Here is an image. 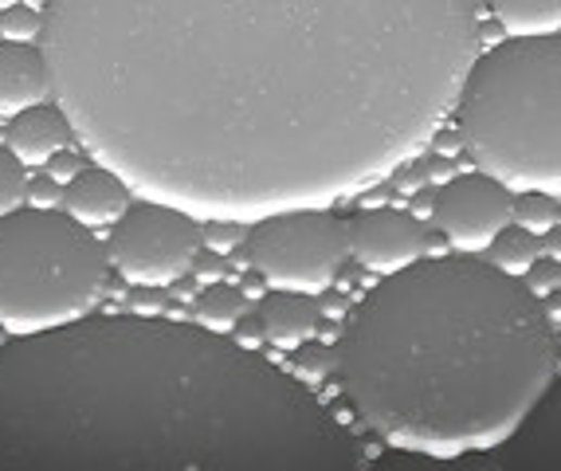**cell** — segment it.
I'll list each match as a JSON object with an SVG mask.
<instances>
[{
  "mask_svg": "<svg viewBox=\"0 0 561 471\" xmlns=\"http://www.w3.org/2000/svg\"><path fill=\"white\" fill-rule=\"evenodd\" d=\"M75 138L196 220L330 208L429 150L480 55L471 0H48Z\"/></svg>",
  "mask_w": 561,
  "mask_h": 471,
  "instance_id": "cell-1",
  "label": "cell"
},
{
  "mask_svg": "<svg viewBox=\"0 0 561 471\" xmlns=\"http://www.w3.org/2000/svg\"><path fill=\"white\" fill-rule=\"evenodd\" d=\"M357 463L354 436L310 385L201 322L87 315L0 346V468Z\"/></svg>",
  "mask_w": 561,
  "mask_h": 471,
  "instance_id": "cell-2",
  "label": "cell"
},
{
  "mask_svg": "<svg viewBox=\"0 0 561 471\" xmlns=\"http://www.w3.org/2000/svg\"><path fill=\"white\" fill-rule=\"evenodd\" d=\"M558 349L526 283L471 256H436L357 303L337 378L381 441L456 460L519 429L558 378Z\"/></svg>",
  "mask_w": 561,
  "mask_h": 471,
  "instance_id": "cell-3",
  "label": "cell"
},
{
  "mask_svg": "<svg viewBox=\"0 0 561 471\" xmlns=\"http://www.w3.org/2000/svg\"><path fill=\"white\" fill-rule=\"evenodd\" d=\"M463 150L510 193L561 196V36L480 52L456 94Z\"/></svg>",
  "mask_w": 561,
  "mask_h": 471,
  "instance_id": "cell-4",
  "label": "cell"
},
{
  "mask_svg": "<svg viewBox=\"0 0 561 471\" xmlns=\"http://www.w3.org/2000/svg\"><path fill=\"white\" fill-rule=\"evenodd\" d=\"M111 256L67 213L16 208L0 216V330L40 334L99 307Z\"/></svg>",
  "mask_w": 561,
  "mask_h": 471,
  "instance_id": "cell-5",
  "label": "cell"
},
{
  "mask_svg": "<svg viewBox=\"0 0 561 471\" xmlns=\"http://www.w3.org/2000/svg\"><path fill=\"white\" fill-rule=\"evenodd\" d=\"M346 256V220L315 205L259 216L240 244V264L252 267L267 288L303 295H322L337 279Z\"/></svg>",
  "mask_w": 561,
  "mask_h": 471,
  "instance_id": "cell-6",
  "label": "cell"
},
{
  "mask_svg": "<svg viewBox=\"0 0 561 471\" xmlns=\"http://www.w3.org/2000/svg\"><path fill=\"white\" fill-rule=\"evenodd\" d=\"M201 247L204 232L193 213L142 196L111 228L106 256H111V267L130 288L133 283L169 288L184 271H193V259Z\"/></svg>",
  "mask_w": 561,
  "mask_h": 471,
  "instance_id": "cell-7",
  "label": "cell"
},
{
  "mask_svg": "<svg viewBox=\"0 0 561 471\" xmlns=\"http://www.w3.org/2000/svg\"><path fill=\"white\" fill-rule=\"evenodd\" d=\"M510 205H514V193L507 184L475 169V174H456L439 184L432 220L456 252L475 256V252H487L490 240L510 225Z\"/></svg>",
  "mask_w": 561,
  "mask_h": 471,
  "instance_id": "cell-8",
  "label": "cell"
},
{
  "mask_svg": "<svg viewBox=\"0 0 561 471\" xmlns=\"http://www.w3.org/2000/svg\"><path fill=\"white\" fill-rule=\"evenodd\" d=\"M346 240L349 256L361 267H369V271H381V276H393L400 267L424 259V252H429L424 225L412 213H405V208L388 205L361 208V213L349 216Z\"/></svg>",
  "mask_w": 561,
  "mask_h": 471,
  "instance_id": "cell-9",
  "label": "cell"
},
{
  "mask_svg": "<svg viewBox=\"0 0 561 471\" xmlns=\"http://www.w3.org/2000/svg\"><path fill=\"white\" fill-rule=\"evenodd\" d=\"M480 460L490 468H561V378L550 381L507 441L480 451Z\"/></svg>",
  "mask_w": 561,
  "mask_h": 471,
  "instance_id": "cell-10",
  "label": "cell"
},
{
  "mask_svg": "<svg viewBox=\"0 0 561 471\" xmlns=\"http://www.w3.org/2000/svg\"><path fill=\"white\" fill-rule=\"evenodd\" d=\"M133 205V189L123 177L106 169V165H82L72 181L63 184V201L60 208L72 220H79L82 228H114L123 220V213Z\"/></svg>",
  "mask_w": 561,
  "mask_h": 471,
  "instance_id": "cell-11",
  "label": "cell"
},
{
  "mask_svg": "<svg viewBox=\"0 0 561 471\" xmlns=\"http://www.w3.org/2000/svg\"><path fill=\"white\" fill-rule=\"evenodd\" d=\"M51 94V72L40 43H0V114H21Z\"/></svg>",
  "mask_w": 561,
  "mask_h": 471,
  "instance_id": "cell-12",
  "label": "cell"
},
{
  "mask_svg": "<svg viewBox=\"0 0 561 471\" xmlns=\"http://www.w3.org/2000/svg\"><path fill=\"white\" fill-rule=\"evenodd\" d=\"M72 138H75V130H72V123H67V114L40 103V106H28V111H21V114H12L4 145H9L24 165H40V162L48 165L60 150L72 145Z\"/></svg>",
  "mask_w": 561,
  "mask_h": 471,
  "instance_id": "cell-13",
  "label": "cell"
},
{
  "mask_svg": "<svg viewBox=\"0 0 561 471\" xmlns=\"http://www.w3.org/2000/svg\"><path fill=\"white\" fill-rule=\"evenodd\" d=\"M259 322H264V334L271 346H286L295 349L298 342L315 339L318 322H322V310H318L315 295H303V291H267L259 298Z\"/></svg>",
  "mask_w": 561,
  "mask_h": 471,
  "instance_id": "cell-14",
  "label": "cell"
},
{
  "mask_svg": "<svg viewBox=\"0 0 561 471\" xmlns=\"http://www.w3.org/2000/svg\"><path fill=\"white\" fill-rule=\"evenodd\" d=\"M490 12H495V24L510 31V40L561 31V0H490Z\"/></svg>",
  "mask_w": 561,
  "mask_h": 471,
  "instance_id": "cell-15",
  "label": "cell"
},
{
  "mask_svg": "<svg viewBox=\"0 0 561 471\" xmlns=\"http://www.w3.org/2000/svg\"><path fill=\"white\" fill-rule=\"evenodd\" d=\"M193 315L201 327L216 330V334H228V330H235V322L247 315V298L240 288H228L225 279H220V283H208V288L196 295Z\"/></svg>",
  "mask_w": 561,
  "mask_h": 471,
  "instance_id": "cell-16",
  "label": "cell"
},
{
  "mask_svg": "<svg viewBox=\"0 0 561 471\" xmlns=\"http://www.w3.org/2000/svg\"><path fill=\"white\" fill-rule=\"evenodd\" d=\"M538 236L526 232V228L519 225H507L495 240L487 244V264L499 267L502 276H514L522 279L526 271H531V264L538 259V244H534Z\"/></svg>",
  "mask_w": 561,
  "mask_h": 471,
  "instance_id": "cell-17",
  "label": "cell"
},
{
  "mask_svg": "<svg viewBox=\"0 0 561 471\" xmlns=\"http://www.w3.org/2000/svg\"><path fill=\"white\" fill-rule=\"evenodd\" d=\"M291 373L303 385H327L337 373V346H327V342L315 339L298 342L295 354H291Z\"/></svg>",
  "mask_w": 561,
  "mask_h": 471,
  "instance_id": "cell-18",
  "label": "cell"
},
{
  "mask_svg": "<svg viewBox=\"0 0 561 471\" xmlns=\"http://www.w3.org/2000/svg\"><path fill=\"white\" fill-rule=\"evenodd\" d=\"M561 220L558 196L550 193H514V205H510V225L526 228L534 236H546L553 225Z\"/></svg>",
  "mask_w": 561,
  "mask_h": 471,
  "instance_id": "cell-19",
  "label": "cell"
},
{
  "mask_svg": "<svg viewBox=\"0 0 561 471\" xmlns=\"http://www.w3.org/2000/svg\"><path fill=\"white\" fill-rule=\"evenodd\" d=\"M24 201H28V165L9 145H0V216L16 213Z\"/></svg>",
  "mask_w": 561,
  "mask_h": 471,
  "instance_id": "cell-20",
  "label": "cell"
},
{
  "mask_svg": "<svg viewBox=\"0 0 561 471\" xmlns=\"http://www.w3.org/2000/svg\"><path fill=\"white\" fill-rule=\"evenodd\" d=\"M43 31V12L28 9V4H12V9H0V36L16 43H40Z\"/></svg>",
  "mask_w": 561,
  "mask_h": 471,
  "instance_id": "cell-21",
  "label": "cell"
},
{
  "mask_svg": "<svg viewBox=\"0 0 561 471\" xmlns=\"http://www.w3.org/2000/svg\"><path fill=\"white\" fill-rule=\"evenodd\" d=\"M201 232H204V247L225 256V252L244 244L247 228L240 225V220H208V225H201Z\"/></svg>",
  "mask_w": 561,
  "mask_h": 471,
  "instance_id": "cell-22",
  "label": "cell"
},
{
  "mask_svg": "<svg viewBox=\"0 0 561 471\" xmlns=\"http://www.w3.org/2000/svg\"><path fill=\"white\" fill-rule=\"evenodd\" d=\"M526 291L531 295H550V291H561V259L546 256V259H534L531 271H526Z\"/></svg>",
  "mask_w": 561,
  "mask_h": 471,
  "instance_id": "cell-23",
  "label": "cell"
},
{
  "mask_svg": "<svg viewBox=\"0 0 561 471\" xmlns=\"http://www.w3.org/2000/svg\"><path fill=\"white\" fill-rule=\"evenodd\" d=\"M169 307V295L165 288H150V283H133L130 288V315H165Z\"/></svg>",
  "mask_w": 561,
  "mask_h": 471,
  "instance_id": "cell-24",
  "label": "cell"
},
{
  "mask_svg": "<svg viewBox=\"0 0 561 471\" xmlns=\"http://www.w3.org/2000/svg\"><path fill=\"white\" fill-rule=\"evenodd\" d=\"M28 201H31L36 208H60V201H63V184L55 181L51 174L31 177V181H28Z\"/></svg>",
  "mask_w": 561,
  "mask_h": 471,
  "instance_id": "cell-25",
  "label": "cell"
},
{
  "mask_svg": "<svg viewBox=\"0 0 561 471\" xmlns=\"http://www.w3.org/2000/svg\"><path fill=\"white\" fill-rule=\"evenodd\" d=\"M397 193H405V196H412V193H420V189H429V169H424V162H405L397 169Z\"/></svg>",
  "mask_w": 561,
  "mask_h": 471,
  "instance_id": "cell-26",
  "label": "cell"
},
{
  "mask_svg": "<svg viewBox=\"0 0 561 471\" xmlns=\"http://www.w3.org/2000/svg\"><path fill=\"white\" fill-rule=\"evenodd\" d=\"M193 271L201 283H220L225 279V256L220 252H208V247H201L193 259Z\"/></svg>",
  "mask_w": 561,
  "mask_h": 471,
  "instance_id": "cell-27",
  "label": "cell"
},
{
  "mask_svg": "<svg viewBox=\"0 0 561 471\" xmlns=\"http://www.w3.org/2000/svg\"><path fill=\"white\" fill-rule=\"evenodd\" d=\"M79 169H82V157L75 154L72 145H67V150H60V154H55V157H51V162H48V174L55 177V181H60V184L72 181V177L79 174Z\"/></svg>",
  "mask_w": 561,
  "mask_h": 471,
  "instance_id": "cell-28",
  "label": "cell"
},
{
  "mask_svg": "<svg viewBox=\"0 0 561 471\" xmlns=\"http://www.w3.org/2000/svg\"><path fill=\"white\" fill-rule=\"evenodd\" d=\"M429 145L439 157H459L463 154V133H459V126H439V130L432 133Z\"/></svg>",
  "mask_w": 561,
  "mask_h": 471,
  "instance_id": "cell-29",
  "label": "cell"
},
{
  "mask_svg": "<svg viewBox=\"0 0 561 471\" xmlns=\"http://www.w3.org/2000/svg\"><path fill=\"white\" fill-rule=\"evenodd\" d=\"M235 339L244 342V346H259V342H267L264 334V322H259V315H244L240 322H235Z\"/></svg>",
  "mask_w": 561,
  "mask_h": 471,
  "instance_id": "cell-30",
  "label": "cell"
},
{
  "mask_svg": "<svg viewBox=\"0 0 561 471\" xmlns=\"http://www.w3.org/2000/svg\"><path fill=\"white\" fill-rule=\"evenodd\" d=\"M424 169H429V184H444V181H451L456 177V169H451V157H429L424 162Z\"/></svg>",
  "mask_w": 561,
  "mask_h": 471,
  "instance_id": "cell-31",
  "label": "cell"
},
{
  "mask_svg": "<svg viewBox=\"0 0 561 471\" xmlns=\"http://www.w3.org/2000/svg\"><path fill=\"white\" fill-rule=\"evenodd\" d=\"M318 310H322L327 318H346V298L334 295V291L327 288L322 295H318Z\"/></svg>",
  "mask_w": 561,
  "mask_h": 471,
  "instance_id": "cell-32",
  "label": "cell"
},
{
  "mask_svg": "<svg viewBox=\"0 0 561 471\" xmlns=\"http://www.w3.org/2000/svg\"><path fill=\"white\" fill-rule=\"evenodd\" d=\"M432 208H436V193H429V189H420V193H412V208H408V213L417 216V220L432 216Z\"/></svg>",
  "mask_w": 561,
  "mask_h": 471,
  "instance_id": "cell-33",
  "label": "cell"
},
{
  "mask_svg": "<svg viewBox=\"0 0 561 471\" xmlns=\"http://www.w3.org/2000/svg\"><path fill=\"white\" fill-rule=\"evenodd\" d=\"M541 252H546V256H553V259H561V228L558 225L541 236Z\"/></svg>",
  "mask_w": 561,
  "mask_h": 471,
  "instance_id": "cell-34",
  "label": "cell"
},
{
  "mask_svg": "<svg viewBox=\"0 0 561 471\" xmlns=\"http://www.w3.org/2000/svg\"><path fill=\"white\" fill-rule=\"evenodd\" d=\"M546 318H550V322H561V291H550V295H546Z\"/></svg>",
  "mask_w": 561,
  "mask_h": 471,
  "instance_id": "cell-35",
  "label": "cell"
},
{
  "mask_svg": "<svg viewBox=\"0 0 561 471\" xmlns=\"http://www.w3.org/2000/svg\"><path fill=\"white\" fill-rule=\"evenodd\" d=\"M12 4H24V0H0V9H12Z\"/></svg>",
  "mask_w": 561,
  "mask_h": 471,
  "instance_id": "cell-36",
  "label": "cell"
},
{
  "mask_svg": "<svg viewBox=\"0 0 561 471\" xmlns=\"http://www.w3.org/2000/svg\"><path fill=\"white\" fill-rule=\"evenodd\" d=\"M558 346H561V327H558Z\"/></svg>",
  "mask_w": 561,
  "mask_h": 471,
  "instance_id": "cell-37",
  "label": "cell"
}]
</instances>
